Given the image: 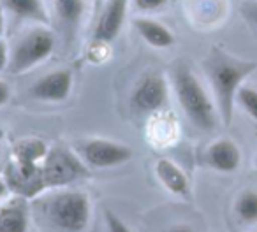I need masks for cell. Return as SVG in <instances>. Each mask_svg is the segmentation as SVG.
I'll list each match as a JSON object with an SVG mask.
<instances>
[{
  "mask_svg": "<svg viewBox=\"0 0 257 232\" xmlns=\"http://www.w3.org/2000/svg\"><path fill=\"white\" fill-rule=\"evenodd\" d=\"M9 100H11V86L0 79V107H4Z\"/></svg>",
  "mask_w": 257,
  "mask_h": 232,
  "instance_id": "25",
  "label": "cell"
},
{
  "mask_svg": "<svg viewBox=\"0 0 257 232\" xmlns=\"http://www.w3.org/2000/svg\"><path fill=\"white\" fill-rule=\"evenodd\" d=\"M171 85L187 120L203 132H213L220 122L217 104L192 69L176 64L171 71Z\"/></svg>",
  "mask_w": 257,
  "mask_h": 232,
  "instance_id": "3",
  "label": "cell"
},
{
  "mask_svg": "<svg viewBox=\"0 0 257 232\" xmlns=\"http://www.w3.org/2000/svg\"><path fill=\"white\" fill-rule=\"evenodd\" d=\"M234 213L243 223H255L257 221V190L245 188L238 193L234 200Z\"/></svg>",
  "mask_w": 257,
  "mask_h": 232,
  "instance_id": "18",
  "label": "cell"
},
{
  "mask_svg": "<svg viewBox=\"0 0 257 232\" xmlns=\"http://www.w3.org/2000/svg\"><path fill=\"white\" fill-rule=\"evenodd\" d=\"M41 199H34V207L50 227L60 232H83L92 218V202L86 192L76 188L48 190Z\"/></svg>",
  "mask_w": 257,
  "mask_h": 232,
  "instance_id": "2",
  "label": "cell"
},
{
  "mask_svg": "<svg viewBox=\"0 0 257 232\" xmlns=\"http://www.w3.org/2000/svg\"><path fill=\"white\" fill-rule=\"evenodd\" d=\"M6 30V16H4V6L0 4V37L4 36Z\"/></svg>",
  "mask_w": 257,
  "mask_h": 232,
  "instance_id": "28",
  "label": "cell"
},
{
  "mask_svg": "<svg viewBox=\"0 0 257 232\" xmlns=\"http://www.w3.org/2000/svg\"><path fill=\"white\" fill-rule=\"evenodd\" d=\"M44 192L57 188H67L78 181L90 178V169L78 151L69 150L64 144L50 146L41 164Z\"/></svg>",
  "mask_w": 257,
  "mask_h": 232,
  "instance_id": "4",
  "label": "cell"
},
{
  "mask_svg": "<svg viewBox=\"0 0 257 232\" xmlns=\"http://www.w3.org/2000/svg\"><path fill=\"white\" fill-rule=\"evenodd\" d=\"M111 44L104 43H95V41H90L88 50H86V58H88L90 64H102L109 58L111 53Z\"/></svg>",
  "mask_w": 257,
  "mask_h": 232,
  "instance_id": "20",
  "label": "cell"
},
{
  "mask_svg": "<svg viewBox=\"0 0 257 232\" xmlns=\"http://www.w3.org/2000/svg\"><path fill=\"white\" fill-rule=\"evenodd\" d=\"M236 104L248 114L250 118L257 122V88L253 86L243 85L238 90V95H236Z\"/></svg>",
  "mask_w": 257,
  "mask_h": 232,
  "instance_id": "19",
  "label": "cell"
},
{
  "mask_svg": "<svg viewBox=\"0 0 257 232\" xmlns=\"http://www.w3.org/2000/svg\"><path fill=\"white\" fill-rule=\"evenodd\" d=\"M241 15L257 27V0H248L241 6Z\"/></svg>",
  "mask_w": 257,
  "mask_h": 232,
  "instance_id": "23",
  "label": "cell"
},
{
  "mask_svg": "<svg viewBox=\"0 0 257 232\" xmlns=\"http://www.w3.org/2000/svg\"><path fill=\"white\" fill-rule=\"evenodd\" d=\"M55 50V34L48 25L32 27L25 32L16 44L13 46L9 55L8 72L13 76L25 74L36 69L39 64L46 62Z\"/></svg>",
  "mask_w": 257,
  "mask_h": 232,
  "instance_id": "5",
  "label": "cell"
},
{
  "mask_svg": "<svg viewBox=\"0 0 257 232\" xmlns=\"http://www.w3.org/2000/svg\"><path fill=\"white\" fill-rule=\"evenodd\" d=\"M134 29L138 30L143 41L152 48H157V50H166V48H171L175 44V34L168 29L166 25H162L157 20L147 18V16H141V18H134L133 22Z\"/></svg>",
  "mask_w": 257,
  "mask_h": 232,
  "instance_id": "15",
  "label": "cell"
},
{
  "mask_svg": "<svg viewBox=\"0 0 257 232\" xmlns=\"http://www.w3.org/2000/svg\"><path fill=\"white\" fill-rule=\"evenodd\" d=\"M74 76L69 69H58V71L48 72L43 78H39L32 86L29 93L32 99L41 102H64L71 97Z\"/></svg>",
  "mask_w": 257,
  "mask_h": 232,
  "instance_id": "9",
  "label": "cell"
},
{
  "mask_svg": "<svg viewBox=\"0 0 257 232\" xmlns=\"http://www.w3.org/2000/svg\"><path fill=\"white\" fill-rule=\"evenodd\" d=\"M168 232H196V230L187 223H176V225H173V227H169Z\"/></svg>",
  "mask_w": 257,
  "mask_h": 232,
  "instance_id": "26",
  "label": "cell"
},
{
  "mask_svg": "<svg viewBox=\"0 0 257 232\" xmlns=\"http://www.w3.org/2000/svg\"><path fill=\"white\" fill-rule=\"evenodd\" d=\"M169 0H133V6L140 13L150 15V13H159L168 6Z\"/></svg>",
  "mask_w": 257,
  "mask_h": 232,
  "instance_id": "21",
  "label": "cell"
},
{
  "mask_svg": "<svg viewBox=\"0 0 257 232\" xmlns=\"http://www.w3.org/2000/svg\"><path fill=\"white\" fill-rule=\"evenodd\" d=\"M255 62L241 60L220 50H213L204 60V72L224 127L231 125L238 90L245 85V79L255 71Z\"/></svg>",
  "mask_w": 257,
  "mask_h": 232,
  "instance_id": "1",
  "label": "cell"
},
{
  "mask_svg": "<svg viewBox=\"0 0 257 232\" xmlns=\"http://www.w3.org/2000/svg\"><path fill=\"white\" fill-rule=\"evenodd\" d=\"M155 176H157L159 183L173 195L190 199V181L176 162L169 160V158H159L155 162Z\"/></svg>",
  "mask_w": 257,
  "mask_h": 232,
  "instance_id": "13",
  "label": "cell"
},
{
  "mask_svg": "<svg viewBox=\"0 0 257 232\" xmlns=\"http://www.w3.org/2000/svg\"><path fill=\"white\" fill-rule=\"evenodd\" d=\"M48 150H50V146L41 137H22V139H18L13 144L9 158L25 162V164H41L44 160V157H46Z\"/></svg>",
  "mask_w": 257,
  "mask_h": 232,
  "instance_id": "17",
  "label": "cell"
},
{
  "mask_svg": "<svg viewBox=\"0 0 257 232\" xmlns=\"http://www.w3.org/2000/svg\"><path fill=\"white\" fill-rule=\"evenodd\" d=\"M53 9L57 15V22L67 37H72L78 32L83 18L88 9L86 0H53Z\"/></svg>",
  "mask_w": 257,
  "mask_h": 232,
  "instance_id": "14",
  "label": "cell"
},
{
  "mask_svg": "<svg viewBox=\"0 0 257 232\" xmlns=\"http://www.w3.org/2000/svg\"><path fill=\"white\" fill-rule=\"evenodd\" d=\"M32 207L27 197L15 195L0 206V232H29Z\"/></svg>",
  "mask_w": 257,
  "mask_h": 232,
  "instance_id": "12",
  "label": "cell"
},
{
  "mask_svg": "<svg viewBox=\"0 0 257 232\" xmlns=\"http://www.w3.org/2000/svg\"><path fill=\"white\" fill-rule=\"evenodd\" d=\"M168 100L169 86L166 76L159 71H148L134 85L128 97V106L140 116H152L166 109Z\"/></svg>",
  "mask_w": 257,
  "mask_h": 232,
  "instance_id": "6",
  "label": "cell"
},
{
  "mask_svg": "<svg viewBox=\"0 0 257 232\" xmlns=\"http://www.w3.org/2000/svg\"><path fill=\"white\" fill-rule=\"evenodd\" d=\"M9 55H11V50H9L8 43H6L2 37H0V72L8 71L9 65Z\"/></svg>",
  "mask_w": 257,
  "mask_h": 232,
  "instance_id": "24",
  "label": "cell"
},
{
  "mask_svg": "<svg viewBox=\"0 0 257 232\" xmlns=\"http://www.w3.org/2000/svg\"><path fill=\"white\" fill-rule=\"evenodd\" d=\"M104 220H106L107 232H133L131 227H128L120 216H116V214L109 209H104Z\"/></svg>",
  "mask_w": 257,
  "mask_h": 232,
  "instance_id": "22",
  "label": "cell"
},
{
  "mask_svg": "<svg viewBox=\"0 0 257 232\" xmlns=\"http://www.w3.org/2000/svg\"><path fill=\"white\" fill-rule=\"evenodd\" d=\"M4 8L16 18L34 22L37 25H50L51 22L44 0H4Z\"/></svg>",
  "mask_w": 257,
  "mask_h": 232,
  "instance_id": "16",
  "label": "cell"
},
{
  "mask_svg": "<svg viewBox=\"0 0 257 232\" xmlns=\"http://www.w3.org/2000/svg\"><path fill=\"white\" fill-rule=\"evenodd\" d=\"M79 157L85 160L88 167L95 169H111L121 164H127L134 155V150L128 144L118 143L104 137H92L78 146Z\"/></svg>",
  "mask_w": 257,
  "mask_h": 232,
  "instance_id": "7",
  "label": "cell"
},
{
  "mask_svg": "<svg viewBox=\"0 0 257 232\" xmlns=\"http://www.w3.org/2000/svg\"><path fill=\"white\" fill-rule=\"evenodd\" d=\"M2 139H4V132L0 130V153H2Z\"/></svg>",
  "mask_w": 257,
  "mask_h": 232,
  "instance_id": "29",
  "label": "cell"
},
{
  "mask_svg": "<svg viewBox=\"0 0 257 232\" xmlns=\"http://www.w3.org/2000/svg\"><path fill=\"white\" fill-rule=\"evenodd\" d=\"M208 167L218 172H234L241 164V150L232 139H217L204 151Z\"/></svg>",
  "mask_w": 257,
  "mask_h": 232,
  "instance_id": "11",
  "label": "cell"
},
{
  "mask_svg": "<svg viewBox=\"0 0 257 232\" xmlns=\"http://www.w3.org/2000/svg\"><path fill=\"white\" fill-rule=\"evenodd\" d=\"M147 137L148 143L155 148L173 146L180 137V125L175 114L171 111L162 109L148 116Z\"/></svg>",
  "mask_w": 257,
  "mask_h": 232,
  "instance_id": "10",
  "label": "cell"
},
{
  "mask_svg": "<svg viewBox=\"0 0 257 232\" xmlns=\"http://www.w3.org/2000/svg\"><path fill=\"white\" fill-rule=\"evenodd\" d=\"M131 0H106L102 11L93 27L90 41L104 44H113L120 37L127 22V11Z\"/></svg>",
  "mask_w": 257,
  "mask_h": 232,
  "instance_id": "8",
  "label": "cell"
},
{
  "mask_svg": "<svg viewBox=\"0 0 257 232\" xmlns=\"http://www.w3.org/2000/svg\"><path fill=\"white\" fill-rule=\"evenodd\" d=\"M9 193H11V188H9L8 181L4 178H0V200H4Z\"/></svg>",
  "mask_w": 257,
  "mask_h": 232,
  "instance_id": "27",
  "label": "cell"
}]
</instances>
